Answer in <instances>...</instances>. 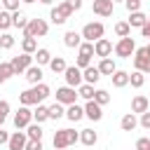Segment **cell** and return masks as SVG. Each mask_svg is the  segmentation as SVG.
I'll list each match as a JSON object with an SVG mask.
<instances>
[{
  "label": "cell",
  "mask_w": 150,
  "mask_h": 150,
  "mask_svg": "<svg viewBox=\"0 0 150 150\" xmlns=\"http://www.w3.org/2000/svg\"><path fill=\"white\" fill-rule=\"evenodd\" d=\"M49 68H52V73H63L68 66H66V61H63V56H52V61H49Z\"/></svg>",
  "instance_id": "31"
},
{
  "label": "cell",
  "mask_w": 150,
  "mask_h": 150,
  "mask_svg": "<svg viewBox=\"0 0 150 150\" xmlns=\"http://www.w3.org/2000/svg\"><path fill=\"white\" fill-rule=\"evenodd\" d=\"M0 12H2V5H0Z\"/></svg>",
  "instance_id": "55"
},
{
  "label": "cell",
  "mask_w": 150,
  "mask_h": 150,
  "mask_svg": "<svg viewBox=\"0 0 150 150\" xmlns=\"http://www.w3.org/2000/svg\"><path fill=\"white\" fill-rule=\"evenodd\" d=\"M7 141H9V134L0 127V145H7Z\"/></svg>",
  "instance_id": "50"
},
{
  "label": "cell",
  "mask_w": 150,
  "mask_h": 150,
  "mask_svg": "<svg viewBox=\"0 0 150 150\" xmlns=\"http://www.w3.org/2000/svg\"><path fill=\"white\" fill-rule=\"evenodd\" d=\"M145 54H148V59H150V42L145 45Z\"/></svg>",
  "instance_id": "51"
},
{
  "label": "cell",
  "mask_w": 150,
  "mask_h": 150,
  "mask_svg": "<svg viewBox=\"0 0 150 150\" xmlns=\"http://www.w3.org/2000/svg\"><path fill=\"white\" fill-rule=\"evenodd\" d=\"M21 49H23V54H35L38 52V40L35 38H23L21 40Z\"/></svg>",
  "instance_id": "30"
},
{
  "label": "cell",
  "mask_w": 150,
  "mask_h": 150,
  "mask_svg": "<svg viewBox=\"0 0 150 150\" xmlns=\"http://www.w3.org/2000/svg\"><path fill=\"white\" fill-rule=\"evenodd\" d=\"M96 141H98V134H96L94 129H82V131H80V143H82V145L91 148V145H96Z\"/></svg>",
  "instance_id": "19"
},
{
  "label": "cell",
  "mask_w": 150,
  "mask_h": 150,
  "mask_svg": "<svg viewBox=\"0 0 150 150\" xmlns=\"http://www.w3.org/2000/svg\"><path fill=\"white\" fill-rule=\"evenodd\" d=\"M141 35H143V38H148V40H150V16H148V21H145V26H143V28H141Z\"/></svg>",
  "instance_id": "48"
},
{
  "label": "cell",
  "mask_w": 150,
  "mask_h": 150,
  "mask_svg": "<svg viewBox=\"0 0 150 150\" xmlns=\"http://www.w3.org/2000/svg\"><path fill=\"white\" fill-rule=\"evenodd\" d=\"M84 117H89L91 122H101V117H103L101 105H98L96 101H87V103H84Z\"/></svg>",
  "instance_id": "16"
},
{
  "label": "cell",
  "mask_w": 150,
  "mask_h": 150,
  "mask_svg": "<svg viewBox=\"0 0 150 150\" xmlns=\"http://www.w3.org/2000/svg\"><path fill=\"white\" fill-rule=\"evenodd\" d=\"M23 150H45V148H42V141H28Z\"/></svg>",
  "instance_id": "46"
},
{
  "label": "cell",
  "mask_w": 150,
  "mask_h": 150,
  "mask_svg": "<svg viewBox=\"0 0 150 150\" xmlns=\"http://www.w3.org/2000/svg\"><path fill=\"white\" fill-rule=\"evenodd\" d=\"M7 115H9V103H7V101H0V127L5 124Z\"/></svg>",
  "instance_id": "43"
},
{
  "label": "cell",
  "mask_w": 150,
  "mask_h": 150,
  "mask_svg": "<svg viewBox=\"0 0 150 150\" xmlns=\"http://www.w3.org/2000/svg\"><path fill=\"white\" fill-rule=\"evenodd\" d=\"M47 110H49V120H61L66 115V110H63L61 103H52V105H47Z\"/></svg>",
  "instance_id": "34"
},
{
  "label": "cell",
  "mask_w": 150,
  "mask_h": 150,
  "mask_svg": "<svg viewBox=\"0 0 150 150\" xmlns=\"http://www.w3.org/2000/svg\"><path fill=\"white\" fill-rule=\"evenodd\" d=\"M112 2H124V0H112Z\"/></svg>",
  "instance_id": "54"
},
{
  "label": "cell",
  "mask_w": 150,
  "mask_h": 150,
  "mask_svg": "<svg viewBox=\"0 0 150 150\" xmlns=\"http://www.w3.org/2000/svg\"><path fill=\"white\" fill-rule=\"evenodd\" d=\"M115 35H117V38H129V35H131L129 23H127V21H117V23H115Z\"/></svg>",
  "instance_id": "35"
},
{
  "label": "cell",
  "mask_w": 150,
  "mask_h": 150,
  "mask_svg": "<svg viewBox=\"0 0 150 150\" xmlns=\"http://www.w3.org/2000/svg\"><path fill=\"white\" fill-rule=\"evenodd\" d=\"M148 145H150V138H138L136 141V150H148Z\"/></svg>",
  "instance_id": "47"
},
{
  "label": "cell",
  "mask_w": 150,
  "mask_h": 150,
  "mask_svg": "<svg viewBox=\"0 0 150 150\" xmlns=\"http://www.w3.org/2000/svg\"><path fill=\"white\" fill-rule=\"evenodd\" d=\"M12 26H14V28H21V30H23V28L28 26V16H26L23 12H12Z\"/></svg>",
  "instance_id": "29"
},
{
  "label": "cell",
  "mask_w": 150,
  "mask_h": 150,
  "mask_svg": "<svg viewBox=\"0 0 150 150\" xmlns=\"http://www.w3.org/2000/svg\"><path fill=\"white\" fill-rule=\"evenodd\" d=\"M138 124H141L143 129H150V110L141 112V120H138Z\"/></svg>",
  "instance_id": "44"
},
{
  "label": "cell",
  "mask_w": 150,
  "mask_h": 150,
  "mask_svg": "<svg viewBox=\"0 0 150 150\" xmlns=\"http://www.w3.org/2000/svg\"><path fill=\"white\" fill-rule=\"evenodd\" d=\"M98 80H101V73H98V68H94V66H87V68L82 70V82H84V84H91V87H94Z\"/></svg>",
  "instance_id": "17"
},
{
  "label": "cell",
  "mask_w": 150,
  "mask_h": 150,
  "mask_svg": "<svg viewBox=\"0 0 150 150\" xmlns=\"http://www.w3.org/2000/svg\"><path fill=\"white\" fill-rule=\"evenodd\" d=\"M63 45L70 47V49H77V47L82 45V35H80L77 30H68V33L63 35Z\"/></svg>",
  "instance_id": "18"
},
{
  "label": "cell",
  "mask_w": 150,
  "mask_h": 150,
  "mask_svg": "<svg viewBox=\"0 0 150 150\" xmlns=\"http://www.w3.org/2000/svg\"><path fill=\"white\" fill-rule=\"evenodd\" d=\"M77 141H80V131H73V129H59L52 138L56 150H66L68 145H75Z\"/></svg>",
  "instance_id": "2"
},
{
  "label": "cell",
  "mask_w": 150,
  "mask_h": 150,
  "mask_svg": "<svg viewBox=\"0 0 150 150\" xmlns=\"http://www.w3.org/2000/svg\"><path fill=\"white\" fill-rule=\"evenodd\" d=\"M63 77H66V87L77 89V87L82 84V70H80L77 66H68V68L63 70Z\"/></svg>",
  "instance_id": "10"
},
{
  "label": "cell",
  "mask_w": 150,
  "mask_h": 150,
  "mask_svg": "<svg viewBox=\"0 0 150 150\" xmlns=\"http://www.w3.org/2000/svg\"><path fill=\"white\" fill-rule=\"evenodd\" d=\"M77 101V91L73 87H59L56 89V103L61 105H73Z\"/></svg>",
  "instance_id": "11"
},
{
  "label": "cell",
  "mask_w": 150,
  "mask_h": 150,
  "mask_svg": "<svg viewBox=\"0 0 150 150\" xmlns=\"http://www.w3.org/2000/svg\"><path fill=\"white\" fill-rule=\"evenodd\" d=\"M33 59H35V66H49V61H52V54H49V49H45V47H40L35 54H33Z\"/></svg>",
  "instance_id": "24"
},
{
  "label": "cell",
  "mask_w": 150,
  "mask_h": 150,
  "mask_svg": "<svg viewBox=\"0 0 150 150\" xmlns=\"http://www.w3.org/2000/svg\"><path fill=\"white\" fill-rule=\"evenodd\" d=\"M66 117H68L70 122H80V120L84 117V108H82V105H77V103L68 105V108H66Z\"/></svg>",
  "instance_id": "23"
},
{
  "label": "cell",
  "mask_w": 150,
  "mask_h": 150,
  "mask_svg": "<svg viewBox=\"0 0 150 150\" xmlns=\"http://www.w3.org/2000/svg\"><path fill=\"white\" fill-rule=\"evenodd\" d=\"M70 14H73V9H70V5L63 0V2H59L56 7H52V12H49V19H52V23L61 26V23H66V21L70 19Z\"/></svg>",
  "instance_id": "5"
},
{
  "label": "cell",
  "mask_w": 150,
  "mask_h": 150,
  "mask_svg": "<svg viewBox=\"0 0 150 150\" xmlns=\"http://www.w3.org/2000/svg\"><path fill=\"white\" fill-rule=\"evenodd\" d=\"M66 2L70 5V9H73V12H77V9L82 7V0H66Z\"/></svg>",
  "instance_id": "49"
},
{
  "label": "cell",
  "mask_w": 150,
  "mask_h": 150,
  "mask_svg": "<svg viewBox=\"0 0 150 150\" xmlns=\"http://www.w3.org/2000/svg\"><path fill=\"white\" fill-rule=\"evenodd\" d=\"M26 80L30 82V84H40L42 82V68L40 66H30V68H26Z\"/></svg>",
  "instance_id": "21"
},
{
  "label": "cell",
  "mask_w": 150,
  "mask_h": 150,
  "mask_svg": "<svg viewBox=\"0 0 150 150\" xmlns=\"http://www.w3.org/2000/svg\"><path fill=\"white\" fill-rule=\"evenodd\" d=\"M112 52H115L120 59H131L134 52H136V42H134V38H131V35H129V38H120L117 45L112 47Z\"/></svg>",
  "instance_id": "6"
},
{
  "label": "cell",
  "mask_w": 150,
  "mask_h": 150,
  "mask_svg": "<svg viewBox=\"0 0 150 150\" xmlns=\"http://www.w3.org/2000/svg\"><path fill=\"white\" fill-rule=\"evenodd\" d=\"M77 52H80V56H94V42H82L80 47H77Z\"/></svg>",
  "instance_id": "40"
},
{
  "label": "cell",
  "mask_w": 150,
  "mask_h": 150,
  "mask_svg": "<svg viewBox=\"0 0 150 150\" xmlns=\"http://www.w3.org/2000/svg\"><path fill=\"white\" fill-rule=\"evenodd\" d=\"M30 122H33V110H30V108H26V105H21V108L14 112V127H16V131L26 129Z\"/></svg>",
  "instance_id": "8"
},
{
  "label": "cell",
  "mask_w": 150,
  "mask_h": 150,
  "mask_svg": "<svg viewBox=\"0 0 150 150\" xmlns=\"http://www.w3.org/2000/svg\"><path fill=\"white\" fill-rule=\"evenodd\" d=\"M89 63H91V59H89V56H77V63H75V66H77L80 70H84Z\"/></svg>",
  "instance_id": "45"
},
{
  "label": "cell",
  "mask_w": 150,
  "mask_h": 150,
  "mask_svg": "<svg viewBox=\"0 0 150 150\" xmlns=\"http://www.w3.org/2000/svg\"><path fill=\"white\" fill-rule=\"evenodd\" d=\"M14 35H9V33H2L0 35V49H12L14 47Z\"/></svg>",
  "instance_id": "38"
},
{
  "label": "cell",
  "mask_w": 150,
  "mask_h": 150,
  "mask_svg": "<svg viewBox=\"0 0 150 150\" xmlns=\"http://www.w3.org/2000/svg\"><path fill=\"white\" fill-rule=\"evenodd\" d=\"M148 150H150V145H148Z\"/></svg>",
  "instance_id": "56"
},
{
  "label": "cell",
  "mask_w": 150,
  "mask_h": 150,
  "mask_svg": "<svg viewBox=\"0 0 150 150\" xmlns=\"http://www.w3.org/2000/svg\"><path fill=\"white\" fill-rule=\"evenodd\" d=\"M145 110H150V98L143 96V94H136L134 101H131V112H134V115H141V112H145Z\"/></svg>",
  "instance_id": "15"
},
{
  "label": "cell",
  "mask_w": 150,
  "mask_h": 150,
  "mask_svg": "<svg viewBox=\"0 0 150 150\" xmlns=\"http://www.w3.org/2000/svg\"><path fill=\"white\" fill-rule=\"evenodd\" d=\"M110 80H112V87L122 89V87L129 84V73H127V70H115V73L110 75Z\"/></svg>",
  "instance_id": "22"
},
{
  "label": "cell",
  "mask_w": 150,
  "mask_h": 150,
  "mask_svg": "<svg viewBox=\"0 0 150 150\" xmlns=\"http://www.w3.org/2000/svg\"><path fill=\"white\" fill-rule=\"evenodd\" d=\"M52 94V89L45 84V82H40V84H33L30 89H26V91H21L19 94V101H21V105H40L47 96Z\"/></svg>",
  "instance_id": "1"
},
{
  "label": "cell",
  "mask_w": 150,
  "mask_h": 150,
  "mask_svg": "<svg viewBox=\"0 0 150 150\" xmlns=\"http://www.w3.org/2000/svg\"><path fill=\"white\" fill-rule=\"evenodd\" d=\"M91 9H94V14H98V16H112L115 2H112V0H94V2H91Z\"/></svg>",
  "instance_id": "12"
},
{
  "label": "cell",
  "mask_w": 150,
  "mask_h": 150,
  "mask_svg": "<svg viewBox=\"0 0 150 150\" xmlns=\"http://www.w3.org/2000/svg\"><path fill=\"white\" fill-rule=\"evenodd\" d=\"M94 91H96V89H94L91 84H84V82L77 87V96H82L84 101H94Z\"/></svg>",
  "instance_id": "33"
},
{
  "label": "cell",
  "mask_w": 150,
  "mask_h": 150,
  "mask_svg": "<svg viewBox=\"0 0 150 150\" xmlns=\"http://www.w3.org/2000/svg\"><path fill=\"white\" fill-rule=\"evenodd\" d=\"M96 68H98L101 75H112V73L117 70V66H115V61H112L110 56H108V59H101V63H98Z\"/></svg>",
  "instance_id": "26"
},
{
  "label": "cell",
  "mask_w": 150,
  "mask_h": 150,
  "mask_svg": "<svg viewBox=\"0 0 150 150\" xmlns=\"http://www.w3.org/2000/svg\"><path fill=\"white\" fill-rule=\"evenodd\" d=\"M124 7H127L129 14L131 12H141V0H124Z\"/></svg>",
  "instance_id": "42"
},
{
  "label": "cell",
  "mask_w": 150,
  "mask_h": 150,
  "mask_svg": "<svg viewBox=\"0 0 150 150\" xmlns=\"http://www.w3.org/2000/svg\"><path fill=\"white\" fill-rule=\"evenodd\" d=\"M49 30V23L45 19H28V26L23 28V38H45Z\"/></svg>",
  "instance_id": "3"
},
{
  "label": "cell",
  "mask_w": 150,
  "mask_h": 150,
  "mask_svg": "<svg viewBox=\"0 0 150 150\" xmlns=\"http://www.w3.org/2000/svg\"><path fill=\"white\" fill-rule=\"evenodd\" d=\"M21 2H28V5H30V2H35V0H21Z\"/></svg>",
  "instance_id": "53"
},
{
  "label": "cell",
  "mask_w": 150,
  "mask_h": 150,
  "mask_svg": "<svg viewBox=\"0 0 150 150\" xmlns=\"http://www.w3.org/2000/svg\"><path fill=\"white\" fill-rule=\"evenodd\" d=\"M40 2H42V5H52L54 0H40Z\"/></svg>",
  "instance_id": "52"
},
{
  "label": "cell",
  "mask_w": 150,
  "mask_h": 150,
  "mask_svg": "<svg viewBox=\"0 0 150 150\" xmlns=\"http://www.w3.org/2000/svg\"><path fill=\"white\" fill-rule=\"evenodd\" d=\"M145 21H148V14H143V12H131L127 23H129V28H143Z\"/></svg>",
  "instance_id": "20"
},
{
  "label": "cell",
  "mask_w": 150,
  "mask_h": 150,
  "mask_svg": "<svg viewBox=\"0 0 150 150\" xmlns=\"http://www.w3.org/2000/svg\"><path fill=\"white\" fill-rule=\"evenodd\" d=\"M94 101H96V103L103 108L105 103H110V94H108L105 89H96V91H94Z\"/></svg>",
  "instance_id": "36"
},
{
  "label": "cell",
  "mask_w": 150,
  "mask_h": 150,
  "mask_svg": "<svg viewBox=\"0 0 150 150\" xmlns=\"http://www.w3.org/2000/svg\"><path fill=\"white\" fill-rule=\"evenodd\" d=\"M5 12H19V0H0Z\"/></svg>",
  "instance_id": "41"
},
{
  "label": "cell",
  "mask_w": 150,
  "mask_h": 150,
  "mask_svg": "<svg viewBox=\"0 0 150 150\" xmlns=\"http://www.w3.org/2000/svg\"><path fill=\"white\" fill-rule=\"evenodd\" d=\"M9 28H12V12H5V9H2V12H0V30L7 33Z\"/></svg>",
  "instance_id": "37"
},
{
  "label": "cell",
  "mask_w": 150,
  "mask_h": 150,
  "mask_svg": "<svg viewBox=\"0 0 150 150\" xmlns=\"http://www.w3.org/2000/svg\"><path fill=\"white\" fill-rule=\"evenodd\" d=\"M26 136H28V141H42V127L35 124V122H30L26 127Z\"/></svg>",
  "instance_id": "27"
},
{
  "label": "cell",
  "mask_w": 150,
  "mask_h": 150,
  "mask_svg": "<svg viewBox=\"0 0 150 150\" xmlns=\"http://www.w3.org/2000/svg\"><path fill=\"white\" fill-rule=\"evenodd\" d=\"M134 68L141 70L143 75H145V73L150 75V59H148V54H145V47H136V52H134Z\"/></svg>",
  "instance_id": "9"
},
{
  "label": "cell",
  "mask_w": 150,
  "mask_h": 150,
  "mask_svg": "<svg viewBox=\"0 0 150 150\" xmlns=\"http://www.w3.org/2000/svg\"><path fill=\"white\" fill-rule=\"evenodd\" d=\"M103 33H105V28H103L101 21H89V23H84V28H82L80 35H82L84 42H96V40L103 38Z\"/></svg>",
  "instance_id": "4"
},
{
  "label": "cell",
  "mask_w": 150,
  "mask_h": 150,
  "mask_svg": "<svg viewBox=\"0 0 150 150\" xmlns=\"http://www.w3.org/2000/svg\"><path fill=\"white\" fill-rule=\"evenodd\" d=\"M129 84H131L134 89H141V87L145 84V75H143L141 70H134V73L129 75Z\"/></svg>",
  "instance_id": "32"
},
{
  "label": "cell",
  "mask_w": 150,
  "mask_h": 150,
  "mask_svg": "<svg viewBox=\"0 0 150 150\" xmlns=\"http://www.w3.org/2000/svg\"><path fill=\"white\" fill-rule=\"evenodd\" d=\"M120 127H122V131H134V129L138 127V120H136V115H134V112H127V115L120 120Z\"/></svg>",
  "instance_id": "25"
},
{
  "label": "cell",
  "mask_w": 150,
  "mask_h": 150,
  "mask_svg": "<svg viewBox=\"0 0 150 150\" xmlns=\"http://www.w3.org/2000/svg\"><path fill=\"white\" fill-rule=\"evenodd\" d=\"M26 143H28L26 131H14V134L9 136V141H7V148H9V150H23Z\"/></svg>",
  "instance_id": "14"
},
{
  "label": "cell",
  "mask_w": 150,
  "mask_h": 150,
  "mask_svg": "<svg viewBox=\"0 0 150 150\" xmlns=\"http://www.w3.org/2000/svg\"><path fill=\"white\" fill-rule=\"evenodd\" d=\"M47 120H49L47 105H38V108L33 110V122H35V124H42V122H47Z\"/></svg>",
  "instance_id": "28"
},
{
  "label": "cell",
  "mask_w": 150,
  "mask_h": 150,
  "mask_svg": "<svg viewBox=\"0 0 150 150\" xmlns=\"http://www.w3.org/2000/svg\"><path fill=\"white\" fill-rule=\"evenodd\" d=\"M9 66H12L14 75H21V73H26V68L33 66V54H19V56H12Z\"/></svg>",
  "instance_id": "7"
},
{
  "label": "cell",
  "mask_w": 150,
  "mask_h": 150,
  "mask_svg": "<svg viewBox=\"0 0 150 150\" xmlns=\"http://www.w3.org/2000/svg\"><path fill=\"white\" fill-rule=\"evenodd\" d=\"M112 54V42L110 40H105V38H101V40H96L94 42V56H101V59H108Z\"/></svg>",
  "instance_id": "13"
},
{
  "label": "cell",
  "mask_w": 150,
  "mask_h": 150,
  "mask_svg": "<svg viewBox=\"0 0 150 150\" xmlns=\"http://www.w3.org/2000/svg\"><path fill=\"white\" fill-rule=\"evenodd\" d=\"M12 75H14L12 66H9V63H0V84H2V82H7Z\"/></svg>",
  "instance_id": "39"
}]
</instances>
